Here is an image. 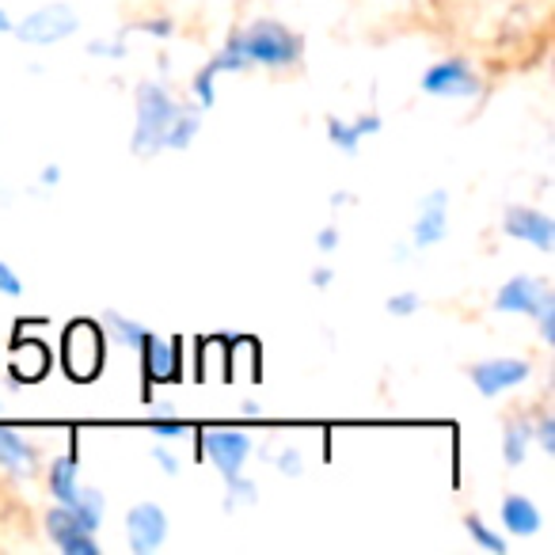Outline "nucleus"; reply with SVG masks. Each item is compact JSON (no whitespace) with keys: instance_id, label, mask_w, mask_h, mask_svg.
Returning a JSON list of instances; mask_svg holds the SVG:
<instances>
[{"instance_id":"18","label":"nucleus","mask_w":555,"mask_h":555,"mask_svg":"<svg viewBox=\"0 0 555 555\" xmlns=\"http://www.w3.org/2000/svg\"><path fill=\"white\" fill-rule=\"evenodd\" d=\"M77 491H80L77 456H73V453L57 456V461L50 464V494H54V502H62V506H69V502L77 499Z\"/></svg>"},{"instance_id":"12","label":"nucleus","mask_w":555,"mask_h":555,"mask_svg":"<svg viewBox=\"0 0 555 555\" xmlns=\"http://www.w3.org/2000/svg\"><path fill=\"white\" fill-rule=\"evenodd\" d=\"M47 537L62 547L65 555H100V544H95V532H88L85 525L77 521L69 506L57 502L47 514Z\"/></svg>"},{"instance_id":"25","label":"nucleus","mask_w":555,"mask_h":555,"mask_svg":"<svg viewBox=\"0 0 555 555\" xmlns=\"http://www.w3.org/2000/svg\"><path fill=\"white\" fill-rule=\"evenodd\" d=\"M274 468L282 472V476H286V479L305 476V453H301V449H294V446L282 449V453L274 456Z\"/></svg>"},{"instance_id":"22","label":"nucleus","mask_w":555,"mask_h":555,"mask_svg":"<svg viewBox=\"0 0 555 555\" xmlns=\"http://www.w3.org/2000/svg\"><path fill=\"white\" fill-rule=\"evenodd\" d=\"M464 532H468L472 544L483 547V552H491V555H506V552H509L506 537H502L499 529H491V525H487L479 514H468V517H464Z\"/></svg>"},{"instance_id":"16","label":"nucleus","mask_w":555,"mask_h":555,"mask_svg":"<svg viewBox=\"0 0 555 555\" xmlns=\"http://www.w3.org/2000/svg\"><path fill=\"white\" fill-rule=\"evenodd\" d=\"M0 468L9 476H31L35 472V449L24 434L0 423Z\"/></svg>"},{"instance_id":"30","label":"nucleus","mask_w":555,"mask_h":555,"mask_svg":"<svg viewBox=\"0 0 555 555\" xmlns=\"http://www.w3.org/2000/svg\"><path fill=\"white\" fill-rule=\"evenodd\" d=\"M153 461L160 464L164 476H179V461H176V453H168V449H164V446H156V449H153Z\"/></svg>"},{"instance_id":"35","label":"nucleus","mask_w":555,"mask_h":555,"mask_svg":"<svg viewBox=\"0 0 555 555\" xmlns=\"http://www.w3.org/2000/svg\"><path fill=\"white\" fill-rule=\"evenodd\" d=\"M4 31H12V20H9V12L0 9V35H4Z\"/></svg>"},{"instance_id":"3","label":"nucleus","mask_w":555,"mask_h":555,"mask_svg":"<svg viewBox=\"0 0 555 555\" xmlns=\"http://www.w3.org/2000/svg\"><path fill=\"white\" fill-rule=\"evenodd\" d=\"M494 312L537 320L544 347H555V294L547 282H540V278H532V274L509 278L506 286L494 294Z\"/></svg>"},{"instance_id":"5","label":"nucleus","mask_w":555,"mask_h":555,"mask_svg":"<svg viewBox=\"0 0 555 555\" xmlns=\"http://www.w3.org/2000/svg\"><path fill=\"white\" fill-rule=\"evenodd\" d=\"M418 88H423L426 95H434V100H476L479 77L468 62H461V57H446V62H434L430 69L423 73Z\"/></svg>"},{"instance_id":"26","label":"nucleus","mask_w":555,"mask_h":555,"mask_svg":"<svg viewBox=\"0 0 555 555\" xmlns=\"http://www.w3.org/2000/svg\"><path fill=\"white\" fill-rule=\"evenodd\" d=\"M149 430H153L156 441H171V438H183L186 423H183V418H153V423H149Z\"/></svg>"},{"instance_id":"10","label":"nucleus","mask_w":555,"mask_h":555,"mask_svg":"<svg viewBox=\"0 0 555 555\" xmlns=\"http://www.w3.org/2000/svg\"><path fill=\"white\" fill-rule=\"evenodd\" d=\"M502 232L521 244H532L537 251H555V221L544 214V209H532V206H509L502 214Z\"/></svg>"},{"instance_id":"31","label":"nucleus","mask_w":555,"mask_h":555,"mask_svg":"<svg viewBox=\"0 0 555 555\" xmlns=\"http://www.w3.org/2000/svg\"><path fill=\"white\" fill-rule=\"evenodd\" d=\"M141 31L153 35V39H171L176 24H171V20H145V24H141Z\"/></svg>"},{"instance_id":"32","label":"nucleus","mask_w":555,"mask_h":555,"mask_svg":"<svg viewBox=\"0 0 555 555\" xmlns=\"http://www.w3.org/2000/svg\"><path fill=\"white\" fill-rule=\"evenodd\" d=\"M88 54H100V57H122L126 54V42H92Z\"/></svg>"},{"instance_id":"24","label":"nucleus","mask_w":555,"mask_h":555,"mask_svg":"<svg viewBox=\"0 0 555 555\" xmlns=\"http://www.w3.org/2000/svg\"><path fill=\"white\" fill-rule=\"evenodd\" d=\"M418 309H423V297L411 294V289H403V294H392V297L385 301V312H388V317H396V320L415 317Z\"/></svg>"},{"instance_id":"28","label":"nucleus","mask_w":555,"mask_h":555,"mask_svg":"<svg viewBox=\"0 0 555 555\" xmlns=\"http://www.w3.org/2000/svg\"><path fill=\"white\" fill-rule=\"evenodd\" d=\"M0 294H4V297H24V282H20V274L4 259H0Z\"/></svg>"},{"instance_id":"20","label":"nucleus","mask_w":555,"mask_h":555,"mask_svg":"<svg viewBox=\"0 0 555 555\" xmlns=\"http://www.w3.org/2000/svg\"><path fill=\"white\" fill-rule=\"evenodd\" d=\"M69 509L77 514V521L85 525L88 532H95L103 525V514H107V499H103V491H95V487H80L77 499L69 502Z\"/></svg>"},{"instance_id":"14","label":"nucleus","mask_w":555,"mask_h":555,"mask_svg":"<svg viewBox=\"0 0 555 555\" xmlns=\"http://www.w3.org/2000/svg\"><path fill=\"white\" fill-rule=\"evenodd\" d=\"M370 133H380V115H377V111H365V115L354 118V122H343L339 115H327V141H332L339 153L354 156Z\"/></svg>"},{"instance_id":"4","label":"nucleus","mask_w":555,"mask_h":555,"mask_svg":"<svg viewBox=\"0 0 555 555\" xmlns=\"http://www.w3.org/2000/svg\"><path fill=\"white\" fill-rule=\"evenodd\" d=\"M20 42L27 47H57L62 39L80 31V16L69 4H47V9H35L31 16H24L20 24H12Z\"/></svg>"},{"instance_id":"13","label":"nucleus","mask_w":555,"mask_h":555,"mask_svg":"<svg viewBox=\"0 0 555 555\" xmlns=\"http://www.w3.org/2000/svg\"><path fill=\"white\" fill-rule=\"evenodd\" d=\"M138 350H141V370H145L149 380H176L179 377V362H183L179 339H156V335L149 332Z\"/></svg>"},{"instance_id":"33","label":"nucleus","mask_w":555,"mask_h":555,"mask_svg":"<svg viewBox=\"0 0 555 555\" xmlns=\"http://www.w3.org/2000/svg\"><path fill=\"white\" fill-rule=\"evenodd\" d=\"M309 282H312L317 289H327V286L335 282V270H332V267H317V270L309 274Z\"/></svg>"},{"instance_id":"7","label":"nucleus","mask_w":555,"mask_h":555,"mask_svg":"<svg viewBox=\"0 0 555 555\" xmlns=\"http://www.w3.org/2000/svg\"><path fill=\"white\" fill-rule=\"evenodd\" d=\"M529 377H532V365L521 362V358H487V362H476L468 370V380L476 385L479 396H487V400L525 385Z\"/></svg>"},{"instance_id":"2","label":"nucleus","mask_w":555,"mask_h":555,"mask_svg":"<svg viewBox=\"0 0 555 555\" xmlns=\"http://www.w3.org/2000/svg\"><path fill=\"white\" fill-rule=\"evenodd\" d=\"M138 122H133L130 133V153L149 160L156 153H168V149H191V141L198 138L202 126V111L198 107H179L171 100V92L156 80H145L138 85Z\"/></svg>"},{"instance_id":"11","label":"nucleus","mask_w":555,"mask_h":555,"mask_svg":"<svg viewBox=\"0 0 555 555\" xmlns=\"http://www.w3.org/2000/svg\"><path fill=\"white\" fill-rule=\"evenodd\" d=\"M446 232H449V194L438 186V191L423 194V202H418V214L411 221V244L438 247L446 240Z\"/></svg>"},{"instance_id":"6","label":"nucleus","mask_w":555,"mask_h":555,"mask_svg":"<svg viewBox=\"0 0 555 555\" xmlns=\"http://www.w3.org/2000/svg\"><path fill=\"white\" fill-rule=\"evenodd\" d=\"M103 365V332L92 320H77L65 332V370L77 380H92Z\"/></svg>"},{"instance_id":"8","label":"nucleus","mask_w":555,"mask_h":555,"mask_svg":"<svg viewBox=\"0 0 555 555\" xmlns=\"http://www.w3.org/2000/svg\"><path fill=\"white\" fill-rule=\"evenodd\" d=\"M202 456L221 472V479H232L244 472L247 456H251V438L240 430H206L202 434Z\"/></svg>"},{"instance_id":"34","label":"nucleus","mask_w":555,"mask_h":555,"mask_svg":"<svg viewBox=\"0 0 555 555\" xmlns=\"http://www.w3.org/2000/svg\"><path fill=\"white\" fill-rule=\"evenodd\" d=\"M39 183L42 186H57V183H62V168H57V164H47V168L39 171Z\"/></svg>"},{"instance_id":"1","label":"nucleus","mask_w":555,"mask_h":555,"mask_svg":"<svg viewBox=\"0 0 555 555\" xmlns=\"http://www.w3.org/2000/svg\"><path fill=\"white\" fill-rule=\"evenodd\" d=\"M305 39L289 31L278 20H255V24L240 27L229 35L221 50L206 62L214 77H229V73H251V69H289L301 65Z\"/></svg>"},{"instance_id":"23","label":"nucleus","mask_w":555,"mask_h":555,"mask_svg":"<svg viewBox=\"0 0 555 555\" xmlns=\"http://www.w3.org/2000/svg\"><path fill=\"white\" fill-rule=\"evenodd\" d=\"M259 502V487H255V479H247L244 472L232 479H224V509H244V506H255Z\"/></svg>"},{"instance_id":"17","label":"nucleus","mask_w":555,"mask_h":555,"mask_svg":"<svg viewBox=\"0 0 555 555\" xmlns=\"http://www.w3.org/2000/svg\"><path fill=\"white\" fill-rule=\"evenodd\" d=\"M50 370V354L42 343L35 339H20L16 350H12V373H16V380H24V385H35V380H42Z\"/></svg>"},{"instance_id":"19","label":"nucleus","mask_w":555,"mask_h":555,"mask_svg":"<svg viewBox=\"0 0 555 555\" xmlns=\"http://www.w3.org/2000/svg\"><path fill=\"white\" fill-rule=\"evenodd\" d=\"M529 449H532V423L509 418L506 430H502V461H506L509 468H521Z\"/></svg>"},{"instance_id":"27","label":"nucleus","mask_w":555,"mask_h":555,"mask_svg":"<svg viewBox=\"0 0 555 555\" xmlns=\"http://www.w3.org/2000/svg\"><path fill=\"white\" fill-rule=\"evenodd\" d=\"M532 441H537L544 453H555V418L552 415H540V423L532 426Z\"/></svg>"},{"instance_id":"9","label":"nucleus","mask_w":555,"mask_h":555,"mask_svg":"<svg viewBox=\"0 0 555 555\" xmlns=\"http://www.w3.org/2000/svg\"><path fill=\"white\" fill-rule=\"evenodd\" d=\"M126 540L133 555H149L168 540V514L156 502H138L126 514Z\"/></svg>"},{"instance_id":"29","label":"nucleus","mask_w":555,"mask_h":555,"mask_svg":"<svg viewBox=\"0 0 555 555\" xmlns=\"http://www.w3.org/2000/svg\"><path fill=\"white\" fill-rule=\"evenodd\" d=\"M312 244H317L320 255H332V251H339L343 236H339V229H335V224H324V229H320L317 236H312Z\"/></svg>"},{"instance_id":"21","label":"nucleus","mask_w":555,"mask_h":555,"mask_svg":"<svg viewBox=\"0 0 555 555\" xmlns=\"http://www.w3.org/2000/svg\"><path fill=\"white\" fill-rule=\"evenodd\" d=\"M103 327H107V335L118 343V347H133L138 350L141 343H145V335H149V327L141 324V320H130V317H122V312H103Z\"/></svg>"},{"instance_id":"15","label":"nucleus","mask_w":555,"mask_h":555,"mask_svg":"<svg viewBox=\"0 0 555 555\" xmlns=\"http://www.w3.org/2000/svg\"><path fill=\"white\" fill-rule=\"evenodd\" d=\"M499 517L509 537H532V532H540V525H544V514H540V506L529 494H506Z\"/></svg>"}]
</instances>
